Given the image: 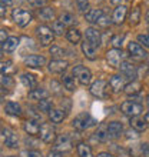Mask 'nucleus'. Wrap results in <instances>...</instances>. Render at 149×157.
<instances>
[{
  "instance_id": "nucleus-58",
  "label": "nucleus",
  "mask_w": 149,
  "mask_h": 157,
  "mask_svg": "<svg viewBox=\"0 0 149 157\" xmlns=\"http://www.w3.org/2000/svg\"><path fill=\"white\" fill-rule=\"evenodd\" d=\"M10 157H16V156H10Z\"/></svg>"
},
{
  "instance_id": "nucleus-57",
  "label": "nucleus",
  "mask_w": 149,
  "mask_h": 157,
  "mask_svg": "<svg viewBox=\"0 0 149 157\" xmlns=\"http://www.w3.org/2000/svg\"><path fill=\"white\" fill-rule=\"evenodd\" d=\"M146 103H148V106H149V96L146 97Z\"/></svg>"
},
{
  "instance_id": "nucleus-3",
  "label": "nucleus",
  "mask_w": 149,
  "mask_h": 157,
  "mask_svg": "<svg viewBox=\"0 0 149 157\" xmlns=\"http://www.w3.org/2000/svg\"><path fill=\"white\" fill-rule=\"evenodd\" d=\"M72 73H73V76L79 80V83L80 84H83V86H86V84H89L92 80V73L91 70L87 69V67L85 66H74L73 70H72Z\"/></svg>"
},
{
  "instance_id": "nucleus-38",
  "label": "nucleus",
  "mask_w": 149,
  "mask_h": 157,
  "mask_svg": "<svg viewBox=\"0 0 149 157\" xmlns=\"http://www.w3.org/2000/svg\"><path fill=\"white\" fill-rule=\"evenodd\" d=\"M125 39V34H116V36H113L111 40L112 46L115 47V49H120L122 47V41H123Z\"/></svg>"
},
{
  "instance_id": "nucleus-51",
  "label": "nucleus",
  "mask_w": 149,
  "mask_h": 157,
  "mask_svg": "<svg viewBox=\"0 0 149 157\" xmlns=\"http://www.w3.org/2000/svg\"><path fill=\"white\" fill-rule=\"evenodd\" d=\"M0 36H2V44H3L4 41L9 39V37H7V32H6V29H2V30H0Z\"/></svg>"
},
{
  "instance_id": "nucleus-41",
  "label": "nucleus",
  "mask_w": 149,
  "mask_h": 157,
  "mask_svg": "<svg viewBox=\"0 0 149 157\" xmlns=\"http://www.w3.org/2000/svg\"><path fill=\"white\" fill-rule=\"evenodd\" d=\"M76 4H78V9L80 10V12H83V13H87L89 10V2L87 0H76Z\"/></svg>"
},
{
  "instance_id": "nucleus-27",
  "label": "nucleus",
  "mask_w": 149,
  "mask_h": 157,
  "mask_svg": "<svg viewBox=\"0 0 149 157\" xmlns=\"http://www.w3.org/2000/svg\"><path fill=\"white\" fill-rule=\"evenodd\" d=\"M4 112L10 114V116H20L22 114V109L20 106L14 101H7V103L4 104Z\"/></svg>"
},
{
  "instance_id": "nucleus-47",
  "label": "nucleus",
  "mask_w": 149,
  "mask_h": 157,
  "mask_svg": "<svg viewBox=\"0 0 149 157\" xmlns=\"http://www.w3.org/2000/svg\"><path fill=\"white\" fill-rule=\"evenodd\" d=\"M141 151L145 157H149V143H145V144L141 146Z\"/></svg>"
},
{
  "instance_id": "nucleus-9",
  "label": "nucleus",
  "mask_w": 149,
  "mask_h": 157,
  "mask_svg": "<svg viewBox=\"0 0 149 157\" xmlns=\"http://www.w3.org/2000/svg\"><path fill=\"white\" fill-rule=\"evenodd\" d=\"M72 140L70 137L67 136V134H62V136H59L54 141V150H58L60 153H66V151H70L72 150Z\"/></svg>"
},
{
  "instance_id": "nucleus-7",
  "label": "nucleus",
  "mask_w": 149,
  "mask_h": 157,
  "mask_svg": "<svg viewBox=\"0 0 149 157\" xmlns=\"http://www.w3.org/2000/svg\"><path fill=\"white\" fill-rule=\"evenodd\" d=\"M36 34H37V39L40 40V43L43 46H47L53 41V30L49 29V27L45 26V25H42V26L37 27Z\"/></svg>"
},
{
  "instance_id": "nucleus-56",
  "label": "nucleus",
  "mask_w": 149,
  "mask_h": 157,
  "mask_svg": "<svg viewBox=\"0 0 149 157\" xmlns=\"http://www.w3.org/2000/svg\"><path fill=\"white\" fill-rule=\"evenodd\" d=\"M146 20H148V21H149V12H148V13H146Z\"/></svg>"
},
{
  "instance_id": "nucleus-16",
  "label": "nucleus",
  "mask_w": 149,
  "mask_h": 157,
  "mask_svg": "<svg viewBox=\"0 0 149 157\" xmlns=\"http://www.w3.org/2000/svg\"><path fill=\"white\" fill-rule=\"evenodd\" d=\"M23 128H25V132L27 133L29 136H36V134L40 133V124L34 119H30V120H27V121H25Z\"/></svg>"
},
{
  "instance_id": "nucleus-52",
  "label": "nucleus",
  "mask_w": 149,
  "mask_h": 157,
  "mask_svg": "<svg viewBox=\"0 0 149 157\" xmlns=\"http://www.w3.org/2000/svg\"><path fill=\"white\" fill-rule=\"evenodd\" d=\"M10 4H12V0H2V6H4V7L10 6Z\"/></svg>"
},
{
  "instance_id": "nucleus-22",
  "label": "nucleus",
  "mask_w": 149,
  "mask_h": 157,
  "mask_svg": "<svg viewBox=\"0 0 149 157\" xmlns=\"http://www.w3.org/2000/svg\"><path fill=\"white\" fill-rule=\"evenodd\" d=\"M29 97L32 100H45L49 97V91L45 90V89H42V87H36V89H32L29 91Z\"/></svg>"
},
{
  "instance_id": "nucleus-36",
  "label": "nucleus",
  "mask_w": 149,
  "mask_h": 157,
  "mask_svg": "<svg viewBox=\"0 0 149 157\" xmlns=\"http://www.w3.org/2000/svg\"><path fill=\"white\" fill-rule=\"evenodd\" d=\"M52 30H53L56 34H63L66 32V26L63 25L60 20H56V21H53V25H52Z\"/></svg>"
},
{
  "instance_id": "nucleus-14",
  "label": "nucleus",
  "mask_w": 149,
  "mask_h": 157,
  "mask_svg": "<svg viewBox=\"0 0 149 157\" xmlns=\"http://www.w3.org/2000/svg\"><path fill=\"white\" fill-rule=\"evenodd\" d=\"M120 71H122V75L125 76V77H128V78H135L138 75V69L136 66H133L132 63H129V62H122V64H120Z\"/></svg>"
},
{
  "instance_id": "nucleus-15",
  "label": "nucleus",
  "mask_w": 149,
  "mask_h": 157,
  "mask_svg": "<svg viewBox=\"0 0 149 157\" xmlns=\"http://www.w3.org/2000/svg\"><path fill=\"white\" fill-rule=\"evenodd\" d=\"M126 13H128V7L120 4V6H116V9L113 10V16H112V20L115 25H122L126 17Z\"/></svg>"
},
{
  "instance_id": "nucleus-39",
  "label": "nucleus",
  "mask_w": 149,
  "mask_h": 157,
  "mask_svg": "<svg viewBox=\"0 0 149 157\" xmlns=\"http://www.w3.org/2000/svg\"><path fill=\"white\" fill-rule=\"evenodd\" d=\"M10 71H14V69H13V63L10 62V60H7V62H2V73L9 76Z\"/></svg>"
},
{
  "instance_id": "nucleus-46",
  "label": "nucleus",
  "mask_w": 149,
  "mask_h": 157,
  "mask_svg": "<svg viewBox=\"0 0 149 157\" xmlns=\"http://www.w3.org/2000/svg\"><path fill=\"white\" fill-rule=\"evenodd\" d=\"M98 25H100V26H103V27H106V26L111 25V19H109V17H106V16H103L99 21H98Z\"/></svg>"
},
{
  "instance_id": "nucleus-23",
  "label": "nucleus",
  "mask_w": 149,
  "mask_h": 157,
  "mask_svg": "<svg viewBox=\"0 0 149 157\" xmlns=\"http://www.w3.org/2000/svg\"><path fill=\"white\" fill-rule=\"evenodd\" d=\"M125 93L128 96H135V94H139L142 90V84L139 82H136V80H132L131 83H128L126 86H125Z\"/></svg>"
},
{
  "instance_id": "nucleus-4",
  "label": "nucleus",
  "mask_w": 149,
  "mask_h": 157,
  "mask_svg": "<svg viewBox=\"0 0 149 157\" xmlns=\"http://www.w3.org/2000/svg\"><path fill=\"white\" fill-rule=\"evenodd\" d=\"M40 139L45 143H54L58 136H56V128L50 123H43L40 126Z\"/></svg>"
},
{
  "instance_id": "nucleus-48",
  "label": "nucleus",
  "mask_w": 149,
  "mask_h": 157,
  "mask_svg": "<svg viewBox=\"0 0 149 157\" xmlns=\"http://www.w3.org/2000/svg\"><path fill=\"white\" fill-rule=\"evenodd\" d=\"M126 134H128V139H138V132L136 130H128L126 132Z\"/></svg>"
},
{
  "instance_id": "nucleus-40",
  "label": "nucleus",
  "mask_w": 149,
  "mask_h": 157,
  "mask_svg": "<svg viewBox=\"0 0 149 157\" xmlns=\"http://www.w3.org/2000/svg\"><path fill=\"white\" fill-rule=\"evenodd\" d=\"M49 52L52 56H54V57H63V54H65V49L59 47V46H52Z\"/></svg>"
},
{
  "instance_id": "nucleus-37",
  "label": "nucleus",
  "mask_w": 149,
  "mask_h": 157,
  "mask_svg": "<svg viewBox=\"0 0 149 157\" xmlns=\"http://www.w3.org/2000/svg\"><path fill=\"white\" fill-rule=\"evenodd\" d=\"M39 110L40 112H46V113H49L50 110H52V101L50 100H47V99H45V100H40V103H39Z\"/></svg>"
},
{
  "instance_id": "nucleus-19",
  "label": "nucleus",
  "mask_w": 149,
  "mask_h": 157,
  "mask_svg": "<svg viewBox=\"0 0 149 157\" xmlns=\"http://www.w3.org/2000/svg\"><path fill=\"white\" fill-rule=\"evenodd\" d=\"M109 86H111V89L113 91H120L125 89V77H122L120 75H115L112 76L111 80H109Z\"/></svg>"
},
{
  "instance_id": "nucleus-5",
  "label": "nucleus",
  "mask_w": 149,
  "mask_h": 157,
  "mask_svg": "<svg viewBox=\"0 0 149 157\" xmlns=\"http://www.w3.org/2000/svg\"><path fill=\"white\" fill-rule=\"evenodd\" d=\"M73 124V127L76 130H86L87 127H91L95 124L93 119L91 117V114H87V113H82V114H79V116L74 117V120L72 121Z\"/></svg>"
},
{
  "instance_id": "nucleus-29",
  "label": "nucleus",
  "mask_w": 149,
  "mask_h": 157,
  "mask_svg": "<svg viewBox=\"0 0 149 157\" xmlns=\"http://www.w3.org/2000/svg\"><path fill=\"white\" fill-rule=\"evenodd\" d=\"M66 117V113H63L62 110H58V109H52L49 112V119L52 123H60L63 121Z\"/></svg>"
},
{
  "instance_id": "nucleus-28",
  "label": "nucleus",
  "mask_w": 149,
  "mask_h": 157,
  "mask_svg": "<svg viewBox=\"0 0 149 157\" xmlns=\"http://www.w3.org/2000/svg\"><path fill=\"white\" fill-rule=\"evenodd\" d=\"M76 150H78L79 157H93V153H92L91 146L86 144V143H83V141L78 143V147H76Z\"/></svg>"
},
{
  "instance_id": "nucleus-42",
  "label": "nucleus",
  "mask_w": 149,
  "mask_h": 157,
  "mask_svg": "<svg viewBox=\"0 0 149 157\" xmlns=\"http://www.w3.org/2000/svg\"><path fill=\"white\" fill-rule=\"evenodd\" d=\"M2 86H3V89L6 87H12L13 86V80H12V77L10 76H7V75H3L2 76Z\"/></svg>"
},
{
  "instance_id": "nucleus-34",
  "label": "nucleus",
  "mask_w": 149,
  "mask_h": 157,
  "mask_svg": "<svg viewBox=\"0 0 149 157\" xmlns=\"http://www.w3.org/2000/svg\"><path fill=\"white\" fill-rule=\"evenodd\" d=\"M95 139L98 141H106L109 139V134H108V127H99L98 132L95 133Z\"/></svg>"
},
{
  "instance_id": "nucleus-10",
  "label": "nucleus",
  "mask_w": 149,
  "mask_h": 157,
  "mask_svg": "<svg viewBox=\"0 0 149 157\" xmlns=\"http://www.w3.org/2000/svg\"><path fill=\"white\" fill-rule=\"evenodd\" d=\"M2 134H3L4 144L7 146L9 149H17L19 140H17V136L14 134V132H12L10 128H3V130H2Z\"/></svg>"
},
{
  "instance_id": "nucleus-30",
  "label": "nucleus",
  "mask_w": 149,
  "mask_h": 157,
  "mask_svg": "<svg viewBox=\"0 0 149 157\" xmlns=\"http://www.w3.org/2000/svg\"><path fill=\"white\" fill-rule=\"evenodd\" d=\"M22 83L25 84L27 89H36V84H37V80L33 75H29V73H25V75H22L20 77Z\"/></svg>"
},
{
  "instance_id": "nucleus-53",
  "label": "nucleus",
  "mask_w": 149,
  "mask_h": 157,
  "mask_svg": "<svg viewBox=\"0 0 149 157\" xmlns=\"http://www.w3.org/2000/svg\"><path fill=\"white\" fill-rule=\"evenodd\" d=\"M98 157H113L111 153H106V151H103V153H99L98 154Z\"/></svg>"
},
{
  "instance_id": "nucleus-17",
  "label": "nucleus",
  "mask_w": 149,
  "mask_h": 157,
  "mask_svg": "<svg viewBox=\"0 0 149 157\" xmlns=\"http://www.w3.org/2000/svg\"><path fill=\"white\" fill-rule=\"evenodd\" d=\"M67 62L66 60H62V59H54L49 63V70L52 73H63V71L67 69Z\"/></svg>"
},
{
  "instance_id": "nucleus-31",
  "label": "nucleus",
  "mask_w": 149,
  "mask_h": 157,
  "mask_svg": "<svg viewBox=\"0 0 149 157\" xmlns=\"http://www.w3.org/2000/svg\"><path fill=\"white\" fill-rule=\"evenodd\" d=\"M66 37H67V40L70 41V43L76 44V43H79V41H80L82 34H80V32H79L78 29H73V27H70V29L66 32Z\"/></svg>"
},
{
  "instance_id": "nucleus-20",
  "label": "nucleus",
  "mask_w": 149,
  "mask_h": 157,
  "mask_svg": "<svg viewBox=\"0 0 149 157\" xmlns=\"http://www.w3.org/2000/svg\"><path fill=\"white\" fill-rule=\"evenodd\" d=\"M103 17V10L102 9H92L87 13H85V19L89 23H98Z\"/></svg>"
},
{
  "instance_id": "nucleus-45",
  "label": "nucleus",
  "mask_w": 149,
  "mask_h": 157,
  "mask_svg": "<svg viewBox=\"0 0 149 157\" xmlns=\"http://www.w3.org/2000/svg\"><path fill=\"white\" fill-rule=\"evenodd\" d=\"M27 2H29L32 6H34V7H43L47 0H27Z\"/></svg>"
},
{
  "instance_id": "nucleus-43",
  "label": "nucleus",
  "mask_w": 149,
  "mask_h": 157,
  "mask_svg": "<svg viewBox=\"0 0 149 157\" xmlns=\"http://www.w3.org/2000/svg\"><path fill=\"white\" fill-rule=\"evenodd\" d=\"M22 157H43V156L37 150H26V151L22 153Z\"/></svg>"
},
{
  "instance_id": "nucleus-55",
  "label": "nucleus",
  "mask_w": 149,
  "mask_h": 157,
  "mask_svg": "<svg viewBox=\"0 0 149 157\" xmlns=\"http://www.w3.org/2000/svg\"><path fill=\"white\" fill-rule=\"evenodd\" d=\"M145 120H146V123L149 124V112H148V113H146V114H145Z\"/></svg>"
},
{
  "instance_id": "nucleus-2",
  "label": "nucleus",
  "mask_w": 149,
  "mask_h": 157,
  "mask_svg": "<svg viewBox=\"0 0 149 157\" xmlns=\"http://www.w3.org/2000/svg\"><path fill=\"white\" fill-rule=\"evenodd\" d=\"M120 110L123 114L129 117H136L142 113V104L138 101H133V100H126L120 104Z\"/></svg>"
},
{
  "instance_id": "nucleus-18",
  "label": "nucleus",
  "mask_w": 149,
  "mask_h": 157,
  "mask_svg": "<svg viewBox=\"0 0 149 157\" xmlns=\"http://www.w3.org/2000/svg\"><path fill=\"white\" fill-rule=\"evenodd\" d=\"M123 132V126L119 121H111L108 124V134L111 139H118Z\"/></svg>"
},
{
  "instance_id": "nucleus-13",
  "label": "nucleus",
  "mask_w": 149,
  "mask_h": 157,
  "mask_svg": "<svg viewBox=\"0 0 149 157\" xmlns=\"http://www.w3.org/2000/svg\"><path fill=\"white\" fill-rule=\"evenodd\" d=\"M85 37H86V40L89 41L91 44L95 46V47L102 43L100 32L98 29H95V27H89V29H86V32H85Z\"/></svg>"
},
{
  "instance_id": "nucleus-25",
  "label": "nucleus",
  "mask_w": 149,
  "mask_h": 157,
  "mask_svg": "<svg viewBox=\"0 0 149 157\" xmlns=\"http://www.w3.org/2000/svg\"><path fill=\"white\" fill-rule=\"evenodd\" d=\"M17 46H19V37H9L7 40L4 41L3 44H2V49L3 52H9V53H12L14 50L17 49Z\"/></svg>"
},
{
  "instance_id": "nucleus-12",
  "label": "nucleus",
  "mask_w": 149,
  "mask_h": 157,
  "mask_svg": "<svg viewBox=\"0 0 149 157\" xmlns=\"http://www.w3.org/2000/svg\"><path fill=\"white\" fill-rule=\"evenodd\" d=\"M25 64L27 67H32V69H39V67H43L46 64V59L40 54H30L29 57L25 59Z\"/></svg>"
},
{
  "instance_id": "nucleus-54",
  "label": "nucleus",
  "mask_w": 149,
  "mask_h": 157,
  "mask_svg": "<svg viewBox=\"0 0 149 157\" xmlns=\"http://www.w3.org/2000/svg\"><path fill=\"white\" fill-rule=\"evenodd\" d=\"M122 2H123V0H111V3L115 4V6H120V4H122Z\"/></svg>"
},
{
  "instance_id": "nucleus-32",
  "label": "nucleus",
  "mask_w": 149,
  "mask_h": 157,
  "mask_svg": "<svg viewBox=\"0 0 149 157\" xmlns=\"http://www.w3.org/2000/svg\"><path fill=\"white\" fill-rule=\"evenodd\" d=\"M141 20V9L139 7H135L132 9V12L129 14V25L131 26H136Z\"/></svg>"
},
{
  "instance_id": "nucleus-21",
  "label": "nucleus",
  "mask_w": 149,
  "mask_h": 157,
  "mask_svg": "<svg viewBox=\"0 0 149 157\" xmlns=\"http://www.w3.org/2000/svg\"><path fill=\"white\" fill-rule=\"evenodd\" d=\"M82 52L85 54V57L89 60H95L96 59V47L93 44H91L87 40H85L82 43Z\"/></svg>"
},
{
  "instance_id": "nucleus-11",
  "label": "nucleus",
  "mask_w": 149,
  "mask_h": 157,
  "mask_svg": "<svg viewBox=\"0 0 149 157\" xmlns=\"http://www.w3.org/2000/svg\"><path fill=\"white\" fill-rule=\"evenodd\" d=\"M128 50H129V53H131V56H132L133 59H138V60H143V59H146V56H148V53L143 50V47H142L139 43H135V41H131V43H129Z\"/></svg>"
},
{
  "instance_id": "nucleus-26",
  "label": "nucleus",
  "mask_w": 149,
  "mask_h": 157,
  "mask_svg": "<svg viewBox=\"0 0 149 157\" xmlns=\"http://www.w3.org/2000/svg\"><path fill=\"white\" fill-rule=\"evenodd\" d=\"M37 16L40 17L42 20L50 21L54 19V10L52 7H42L37 10Z\"/></svg>"
},
{
  "instance_id": "nucleus-50",
  "label": "nucleus",
  "mask_w": 149,
  "mask_h": 157,
  "mask_svg": "<svg viewBox=\"0 0 149 157\" xmlns=\"http://www.w3.org/2000/svg\"><path fill=\"white\" fill-rule=\"evenodd\" d=\"M47 157H63L62 156V153L60 151H58V150H50L49 151V154H47Z\"/></svg>"
},
{
  "instance_id": "nucleus-35",
  "label": "nucleus",
  "mask_w": 149,
  "mask_h": 157,
  "mask_svg": "<svg viewBox=\"0 0 149 157\" xmlns=\"http://www.w3.org/2000/svg\"><path fill=\"white\" fill-rule=\"evenodd\" d=\"M63 86H65V89H67L69 91H73L74 89H76L74 78L70 77V76H65V77H63Z\"/></svg>"
},
{
  "instance_id": "nucleus-8",
  "label": "nucleus",
  "mask_w": 149,
  "mask_h": 157,
  "mask_svg": "<svg viewBox=\"0 0 149 157\" xmlns=\"http://www.w3.org/2000/svg\"><path fill=\"white\" fill-rule=\"evenodd\" d=\"M106 60L112 67H120L122 62H123V53L120 49H112L106 53Z\"/></svg>"
},
{
  "instance_id": "nucleus-24",
  "label": "nucleus",
  "mask_w": 149,
  "mask_h": 157,
  "mask_svg": "<svg viewBox=\"0 0 149 157\" xmlns=\"http://www.w3.org/2000/svg\"><path fill=\"white\" fill-rule=\"evenodd\" d=\"M131 126H132V128L136 130V132H145L148 123H146V120L136 116V117H131Z\"/></svg>"
},
{
  "instance_id": "nucleus-49",
  "label": "nucleus",
  "mask_w": 149,
  "mask_h": 157,
  "mask_svg": "<svg viewBox=\"0 0 149 157\" xmlns=\"http://www.w3.org/2000/svg\"><path fill=\"white\" fill-rule=\"evenodd\" d=\"M50 86L53 87V91L56 93V94H59V93H60V84H59V83L52 82V83H50Z\"/></svg>"
},
{
  "instance_id": "nucleus-6",
  "label": "nucleus",
  "mask_w": 149,
  "mask_h": 157,
  "mask_svg": "<svg viewBox=\"0 0 149 157\" xmlns=\"http://www.w3.org/2000/svg\"><path fill=\"white\" fill-rule=\"evenodd\" d=\"M108 83L105 80H96L92 83L91 86V93L98 99H106L108 97Z\"/></svg>"
},
{
  "instance_id": "nucleus-33",
  "label": "nucleus",
  "mask_w": 149,
  "mask_h": 157,
  "mask_svg": "<svg viewBox=\"0 0 149 157\" xmlns=\"http://www.w3.org/2000/svg\"><path fill=\"white\" fill-rule=\"evenodd\" d=\"M59 20L62 21L65 26H73V25H76V17H74L72 13H63Z\"/></svg>"
},
{
  "instance_id": "nucleus-1",
  "label": "nucleus",
  "mask_w": 149,
  "mask_h": 157,
  "mask_svg": "<svg viewBox=\"0 0 149 157\" xmlns=\"http://www.w3.org/2000/svg\"><path fill=\"white\" fill-rule=\"evenodd\" d=\"M12 19L17 26L25 27L33 20V16H32V13L25 10V9H14L12 13Z\"/></svg>"
},
{
  "instance_id": "nucleus-44",
  "label": "nucleus",
  "mask_w": 149,
  "mask_h": 157,
  "mask_svg": "<svg viewBox=\"0 0 149 157\" xmlns=\"http://www.w3.org/2000/svg\"><path fill=\"white\" fill-rule=\"evenodd\" d=\"M138 41L143 44L145 47H149V34H139L138 36Z\"/></svg>"
}]
</instances>
